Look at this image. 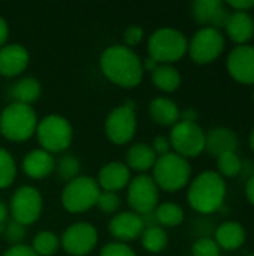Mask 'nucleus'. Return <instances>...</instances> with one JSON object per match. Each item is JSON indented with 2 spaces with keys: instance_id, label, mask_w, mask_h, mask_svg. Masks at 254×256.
Here are the masks:
<instances>
[{
  "instance_id": "1",
  "label": "nucleus",
  "mask_w": 254,
  "mask_h": 256,
  "mask_svg": "<svg viewBox=\"0 0 254 256\" xmlns=\"http://www.w3.org/2000/svg\"><path fill=\"white\" fill-rule=\"evenodd\" d=\"M106 80L121 88H135L144 78L142 58L129 46L115 44L103 50L99 58Z\"/></svg>"
},
{
  "instance_id": "2",
  "label": "nucleus",
  "mask_w": 254,
  "mask_h": 256,
  "mask_svg": "<svg viewBox=\"0 0 254 256\" xmlns=\"http://www.w3.org/2000/svg\"><path fill=\"white\" fill-rule=\"evenodd\" d=\"M226 198V183L216 171H205L192 180L187 190L189 206L201 213L211 214L220 210Z\"/></svg>"
},
{
  "instance_id": "3",
  "label": "nucleus",
  "mask_w": 254,
  "mask_h": 256,
  "mask_svg": "<svg viewBox=\"0 0 254 256\" xmlns=\"http://www.w3.org/2000/svg\"><path fill=\"white\" fill-rule=\"evenodd\" d=\"M37 116L30 105L10 102L0 112V135L12 142H24L36 134Z\"/></svg>"
},
{
  "instance_id": "4",
  "label": "nucleus",
  "mask_w": 254,
  "mask_h": 256,
  "mask_svg": "<svg viewBox=\"0 0 254 256\" xmlns=\"http://www.w3.org/2000/svg\"><path fill=\"white\" fill-rule=\"evenodd\" d=\"M151 171V177L159 190L171 194L184 189L192 177V166L189 160L174 152L157 158Z\"/></svg>"
},
{
  "instance_id": "5",
  "label": "nucleus",
  "mask_w": 254,
  "mask_h": 256,
  "mask_svg": "<svg viewBox=\"0 0 254 256\" xmlns=\"http://www.w3.org/2000/svg\"><path fill=\"white\" fill-rule=\"evenodd\" d=\"M34 135L42 150L51 154H63L73 141V128L66 117L49 114L39 120Z\"/></svg>"
},
{
  "instance_id": "6",
  "label": "nucleus",
  "mask_w": 254,
  "mask_h": 256,
  "mask_svg": "<svg viewBox=\"0 0 254 256\" xmlns=\"http://www.w3.org/2000/svg\"><path fill=\"white\" fill-rule=\"evenodd\" d=\"M187 38L177 28H157L148 39V56L159 64H172L187 52Z\"/></svg>"
},
{
  "instance_id": "7",
  "label": "nucleus",
  "mask_w": 254,
  "mask_h": 256,
  "mask_svg": "<svg viewBox=\"0 0 254 256\" xmlns=\"http://www.w3.org/2000/svg\"><path fill=\"white\" fill-rule=\"evenodd\" d=\"M100 188L96 178L90 176H78L66 183L61 192V206L72 214H79L91 210L97 204Z\"/></svg>"
},
{
  "instance_id": "8",
  "label": "nucleus",
  "mask_w": 254,
  "mask_h": 256,
  "mask_svg": "<svg viewBox=\"0 0 254 256\" xmlns=\"http://www.w3.org/2000/svg\"><path fill=\"white\" fill-rule=\"evenodd\" d=\"M136 102L127 100L123 105L115 106L105 120V135L115 146H124L135 138L138 120H136Z\"/></svg>"
},
{
  "instance_id": "9",
  "label": "nucleus",
  "mask_w": 254,
  "mask_h": 256,
  "mask_svg": "<svg viewBox=\"0 0 254 256\" xmlns=\"http://www.w3.org/2000/svg\"><path fill=\"white\" fill-rule=\"evenodd\" d=\"M9 214L12 220L30 226L39 220L43 210V198L40 192L30 184L18 188L10 198L9 202Z\"/></svg>"
},
{
  "instance_id": "10",
  "label": "nucleus",
  "mask_w": 254,
  "mask_h": 256,
  "mask_svg": "<svg viewBox=\"0 0 254 256\" xmlns=\"http://www.w3.org/2000/svg\"><path fill=\"white\" fill-rule=\"evenodd\" d=\"M169 142L178 156L184 159L198 158L205 150V132L198 123L178 122L171 129Z\"/></svg>"
},
{
  "instance_id": "11",
  "label": "nucleus",
  "mask_w": 254,
  "mask_h": 256,
  "mask_svg": "<svg viewBox=\"0 0 254 256\" xmlns=\"http://www.w3.org/2000/svg\"><path fill=\"white\" fill-rule=\"evenodd\" d=\"M159 188L148 174H138L127 186V206L130 212L144 216L153 213L159 206Z\"/></svg>"
},
{
  "instance_id": "12",
  "label": "nucleus",
  "mask_w": 254,
  "mask_h": 256,
  "mask_svg": "<svg viewBox=\"0 0 254 256\" xmlns=\"http://www.w3.org/2000/svg\"><path fill=\"white\" fill-rule=\"evenodd\" d=\"M225 50V38L220 30L211 27L199 28L189 42L187 52L198 64L216 62Z\"/></svg>"
},
{
  "instance_id": "13",
  "label": "nucleus",
  "mask_w": 254,
  "mask_h": 256,
  "mask_svg": "<svg viewBox=\"0 0 254 256\" xmlns=\"http://www.w3.org/2000/svg\"><path fill=\"white\" fill-rule=\"evenodd\" d=\"M97 240L99 234L94 225L88 222H75L64 230L60 246L69 255L85 256L94 250Z\"/></svg>"
},
{
  "instance_id": "14",
  "label": "nucleus",
  "mask_w": 254,
  "mask_h": 256,
  "mask_svg": "<svg viewBox=\"0 0 254 256\" xmlns=\"http://www.w3.org/2000/svg\"><path fill=\"white\" fill-rule=\"evenodd\" d=\"M232 10L222 0H195L192 3V16L202 27L222 30L226 27Z\"/></svg>"
},
{
  "instance_id": "15",
  "label": "nucleus",
  "mask_w": 254,
  "mask_h": 256,
  "mask_svg": "<svg viewBox=\"0 0 254 256\" xmlns=\"http://www.w3.org/2000/svg\"><path fill=\"white\" fill-rule=\"evenodd\" d=\"M145 230L142 218L133 212H121L112 216L108 224L109 234L120 243L129 244L130 242L139 240L142 231Z\"/></svg>"
},
{
  "instance_id": "16",
  "label": "nucleus",
  "mask_w": 254,
  "mask_h": 256,
  "mask_svg": "<svg viewBox=\"0 0 254 256\" xmlns=\"http://www.w3.org/2000/svg\"><path fill=\"white\" fill-rule=\"evenodd\" d=\"M228 72L241 84H254V46L238 45L228 56Z\"/></svg>"
},
{
  "instance_id": "17",
  "label": "nucleus",
  "mask_w": 254,
  "mask_h": 256,
  "mask_svg": "<svg viewBox=\"0 0 254 256\" xmlns=\"http://www.w3.org/2000/svg\"><path fill=\"white\" fill-rule=\"evenodd\" d=\"M30 63V54L21 44H6L0 48V75L13 78L21 75Z\"/></svg>"
},
{
  "instance_id": "18",
  "label": "nucleus",
  "mask_w": 254,
  "mask_h": 256,
  "mask_svg": "<svg viewBox=\"0 0 254 256\" xmlns=\"http://www.w3.org/2000/svg\"><path fill=\"white\" fill-rule=\"evenodd\" d=\"M132 180V171L123 162H109L103 165L96 178L100 190L105 192H118L129 186Z\"/></svg>"
},
{
  "instance_id": "19",
  "label": "nucleus",
  "mask_w": 254,
  "mask_h": 256,
  "mask_svg": "<svg viewBox=\"0 0 254 256\" xmlns=\"http://www.w3.org/2000/svg\"><path fill=\"white\" fill-rule=\"evenodd\" d=\"M21 168L27 177L34 178V180H42L54 172L55 158L54 154L42 148H34L24 156L21 162Z\"/></svg>"
},
{
  "instance_id": "20",
  "label": "nucleus",
  "mask_w": 254,
  "mask_h": 256,
  "mask_svg": "<svg viewBox=\"0 0 254 256\" xmlns=\"http://www.w3.org/2000/svg\"><path fill=\"white\" fill-rule=\"evenodd\" d=\"M240 147L238 135L229 128H214L205 134V150L216 158L226 153H237Z\"/></svg>"
},
{
  "instance_id": "21",
  "label": "nucleus",
  "mask_w": 254,
  "mask_h": 256,
  "mask_svg": "<svg viewBox=\"0 0 254 256\" xmlns=\"http://www.w3.org/2000/svg\"><path fill=\"white\" fill-rule=\"evenodd\" d=\"M225 30L232 42L247 45L254 36V20L247 12H232Z\"/></svg>"
},
{
  "instance_id": "22",
  "label": "nucleus",
  "mask_w": 254,
  "mask_h": 256,
  "mask_svg": "<svg viewBox=\"0 0 254 256\" xmlns=\"http://www.w3.org/2000/svg\"><path fill=\"white\" fill-rule=\"evenodd\" d=\"M157 160L156 153L153 152L150 144L136 142L132 144L126 153V165L130 171H136L139 174H147L151 171Z\"/></svg>"
},
{
  "instance_id": "23",
  "label": "nucleus",
  "mask_w": 254,
  "mask_h": 256,
  "mask_svg": "<svg viewBox=\"0 0 254 256\" xmlns=\"http://www.w3.org/2000/svg\"><path fill=\"white\" fill-rule=\"evenodd\" d=\"M180 108L178 105L169 99V98H154L150 102L148 106V112L151 116V118L154 120V123L160 124V126H174L180 122Z\"/></svg>"
},
{
  "instance_id": "24",
  "label": "nucleus",
  "mask_w": 254,
  "mask_h": 256,
  "mask_svg": "<svg viewBox=\"0 0 254 256\" xmlns=\"http://www.w3.org/2000/svg\"><path fill=\"white\" fill-rule=\"evenodd\" d=\"M214 240L223 250H235L240 249L246 242V230L241 224L229 220L217 226Z\"/></svg>"
},
{
  "instance_id": "25",
  "label": "nucleus",
  "mask_w": 254,
  "mask_h": 256,
  "mask_svg": "<svg viewBox=\"0 0 254 256\" xmlns=\"http://www.w3.org/2000/svg\"><path fill=\"white\" fill-rule=\"evenodd\" d=\"M40 82L33 76H24L18 80L9 90V98L12 102L30 105L40 98Z\"/></svg>"
},
{
  "instance_id": "26",
  "label": "nucleus",
  "mask_w": 254,
  "mask_h": 256,
  "mask_svg": "<svg viewBox=\"0 0 254 256\" xmlns=\"http://www.w3.org/2000/svg\"><path fill=\"white\" fill-rule=\"evenodd\" d=\"M153 84L165 93H174L181 86V75L172 64H159L154 72H151Z\"/></svg>"
},
{
  "instance_id": "27",
  "label": "nucleus",
  "mask_w": 254,
  "mask_h": 256,
  "mask_svg": "<svg viewBox=\"0 0 254 256\" xmlns=\"http://www.w3.org/2000/svg\"><path fill=\"white\" fill-rule=\"evenodd\" d=\"M141 240V246L150 252V254H160L166 249L168 246V232L165 231V228L156 225V226H150L145 228L139 237Z\"/></svg>"
},
{
  "instance_id": "28",
  "label": "nucleus",
  "mask_w": 254,
  "mask_h": 256,
  "mask_svg": "<svg viewBox=\"0 0 254 256\" xmlns=\"http://www.w3.org/2000/svg\"><path fill=\"white\" fill-rule=\"evenodd\" d=\"M154 216L159 226L175 228L183 224L184 210L175 202H163L157 206V208L154 210Z\"/></svg>"
},
{
  "instance_id": "29",
  "label": "nucleus",
  "mask_w": 254,
  "mask_h": 256,
  "mask_svg": "<svg viewBox=\"0 0 254 256\" xmlns=\"http://www.w3.org/2000/svg\"><path fill=\"white\" fill-rule=\"evenodd\" d=\"M79 170H81L79 159L73 154L63 153L58 159H55L54 172L60 182H64V183L72 182L73 178L79 176Z\"/></svg>"
},
{
  "instance_id": "30",
  "label": "nucleus",
  "mask_w": 254,
  "mask_h": 256,
  "mask_svg": "<svg viewBox=\"0 0 254 256\" xmlns=\"http://www.w3.org/2000/svg\"><path fill=\"white\" fill-rule=\"evenodd\" d=\"M30 248L37 256H52L60 249V238L51 231H40L33 237Z\"/></svg>"
},
{
  "instance_id": "31",
  "label": "nucleus",
  "mask_w": 254,
  "mask_h": 256,
  "mask_svg": "<svg viewBox=\"0 0 254 256\" xmlns=\"http://www.w3.org/2000/svg\"><path fill=\"white\" fill-rule=\"evenodd\" d=\"M16 177V162L13 156L0 147V189H7Z\"/></svg>"
},
{
  "instance_id": "32",
  "label": "nucleus",
  "mask_w": 254,
  "mask_h": 256,
  "mask_svg": "<svg viewBox=\"0 0 254 256\" xmlns=\"http://www.w3.org/2000/svg\"><path fill=\"white\" fill-rule=\"evenodd\" d=\"M243 160L237 153H226L217 158V166H219V174L225 177H235L241 171Z\"/></svg>"
},
{
  "instance_id": "33",
  "label": "nucleus",
  "mask_w": 254,
  "mask_h": 256,
  "mask_svg": "<svg viewBox=\"0 0 254 256\" xmlns=\"http://www.w3.org/2000/svg\"><path fill=\"white\" fill-rule=\"evenodd\" d=\"M120 204H121V200H120L118 194L100 190L96 207L105 214H117V212L120 208Z\"/></svg>"
},
{
  "instance_id": "34",
  "label": "nucleus",
  "mask_w": 254,
  "mask_h": 256,
  "mask_svg": "<svg viewBox=\"0 0 254 256\" xmlns=\"http://www.w3.org/2000/svg\"><path fill=\"white\" fill-rule=\"evenodd\" d=\"M27 226L15 222V220H9L6 222L4 228H3V234H4V238L7 243H10L12 246H16V244H22V240L25 238V234H27Z\"/></svg>"
},
{
  "instance_id": "35",
  "label": "nucleus",
  "mask_w": 254,
  "mask_h": 256,
  "mask_svg": "<svg viewBox=\"0 0 254 256\" xmlns=\"http://www.w3.org/2000/svg\"><path fill=\"white\" fill-rule=\"evenodd\" d=\"M193 256H220V248L211 237H202L195 242L192 248Z\"/></svg>"
},
{
  "instance_id": "36",
  "label": "nucleus",
  "mask_w": 254,
  "mask_h": 256,
  "mask_svg": "<svg viewBox=\"0 0 254 256\" xmlns=\"http://www.w3.org/2000/svg\"><path fill=\"white\" fill-rule=\"evenodd\" d=\"M100 256H138L136 252L126 243L111 242L105 244L100 250Z\"/></svg>"
},
{
  "instance_id": "37",
  "label": "nucleus",
  "mask_w": 254,
  "mask_h": 256,
  "mask_svg": "<svg viewBox=\"0 0 254 256\" xmlns=\"http://www.w3.org/2000/svg\"><path fill=\"white\" fill-rule=\"evenodd\" d=\"M123 38H124V45L133 50V46H136V45H139L142 42V39H144V28L141 26H135V24L129 26L126 28Z\"/></svg>"
},
{
  "instance_id": "38",
  "label": "nucleus",
  "mask_w": 254,
  "mask_h": 256,
  "mask_svg": "<svg viewBox=\"0 0 254 256\" xmlns=\"http://www.w3.org/2000/svg\"><path fill=\"white\" fill-rule=\"evenodd\" d=\"M151 148H153V152L156 153V156L160 158V156H165V154L171 153V148H172V147H171L169 138L160 135V136H156V138L153 140Z\"/></svg>"
},
{
  "instance_id": "39",
  "label": "nucleus",
  "mask_w": 254,
  "mask_h": 256,
  "mask_svg": "<svg viewBox=\"0 0 254 256\" xmlns=\"http://www.w3.org/2000/svg\"><path fill=\"white\" fill-rule=\"evenodd\" d=\"M3 256H37L34 252H33V249L30 248V246H27V244H16V246H10Z\"/></svg>"
},
{
  "instance_id": "40",
  "label": "nucleus",
  "mask_w": 254,
  "mask_h": 256,
  "mask_svg": "<svg viewBox=\"0 0 254 256\" xmlns=\"http://www.w3.org/2000/svg\"><path fill=\"white\" fill-rule=\"evenodd\" d=\"M228 8H232L234 12H247L249 9L254 8V2L252 0H231L226 3Z\"/></svg>"
},
{
  "instance_id": "41",
  "label": "nucleus",
  "mask_w": 254,
  "mask_h": 256,
  "mask_svg": "<svg viewBox=\"0 0 254 256\" xmlns=\"http://www.w3.org/2000/svg\"><path fill=\"white\" fill-rule=\"evenodd\" d=\"M199 114L195 108H184L183 111H180V122H190V123H196Z\"/></svg>"
},
{
  "instance_id": "42",
  "label": "nucleus",
  "mask_w": 254,
  "mask_h": 256,
  "mask_svg": "<svg viewBox=\"0 0 254 256\" xmlns=\"http://www.w3.org/2000/svg\"><path fill=\"white\" fill-rule=\"evenodd\" d=\"M238 176H241L244 180L247 178H250V177H253L254 176V164L252 160H246V162H243V165H241V171H240V174Z\"/></svg>"
},
{
  "instance_id": "43",
  "label": "nucleus",
  "mask_w": 254,
  "mask_h": 256,
  "mask_svg": "<svg viewBox=\"0 0 254 256\" xmlns=\"http://www.w3.org/2000/svg\"><path fill=\"white\" fill-rule=\"evenodd\" d=\"M7 38H9V26L6 22V20L0 15V48L3 45H6Z\"/></svg>"
},
{
  "instance_id": "44",
  "label": "nucleus",
  "mask_w": 254,
  "mask_h": 256,
  "mask_svg": "<svg viewBox=\"0 0 254 256\" xmlns=\"http://www.w3.org/2000/svg\"><path fill=\"white\" fill-rule=\"evenodd\" d=\"M7 218H9V208L3 201H0V232H3V228L7 222Z\"/></svg>"
},
{
  "instance_id": "45",
  "label": "nucleus",
  "mask_w": 254,
  "mask_h": 256,
  "mask_svg": "<svg viewBox=\"0 0 254 256\" xmlns=\"http://www.w3.org/2000/svg\"><path fill=\"white\" fill-rule=\"evenodd\" d=\"M159 66V63L154 60V58H151L150 56L147 57V58H144L142 60V69H144V72H154L156 70V68Z\"/></svg>"
},
{
  "instance_id": "46",
  "label": "nucleus",
  "mask_w": 254,
  "mask_h": 256,
  "mask_svg": "<svg viewBox=\"0 0 254 256\" xmlns=\"http://www.w3.org/2000/svg\"><path fill=\"white\" fill-rule=\"evenodd\" d=\"M246 195H247V200L254 206V176L250 177L246 183Z\"/></svg>"
},
{
  "instance_id": "47",
  "label": "nucleus",
  "mask_w": 254,
  "mask_h": 256,
  "mask_svg": "<svg viewBox=\"0 0 254 256\" xmlns=\"http://www.w3.org/2000/svg\"><path fill=\"white\" fill-rule=\"evenodd\" d=\"M249 142H250L252 150L254 152V128H253V130H252V134H250V140H249Z\"/></svg>"
},
{
  "instance_id": "48",
  "label": "nucleus",
  "mask_w": 254,
  "mask_h": 256,
  "mask_svg": "<svg viewBox=\"0 0 254 256\" xmlns=\"http://www.w3.org/2000/svg\"><path fill=\"white\" fill-rule=\"evenodd\" d=\"M253 102H254V92H253Z\"/></svg>"
},
{
  "instance_id": "49",
  "label": "nucleus",
  "mask_w": 254,
  "mask_h": 256,
  "mask_svg": "<svg viewBox=\"0 0 254 256\" xmlns=\"http://www.w3.org/2000/svg\"><path fill=\"white\" fill-rule=\"evenodd\" d=\"M249 256H254V254H252V255H249Z\"/></svg>"
}]
</instances>
